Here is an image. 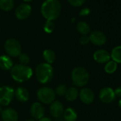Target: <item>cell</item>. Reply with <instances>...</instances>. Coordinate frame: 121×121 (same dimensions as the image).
<instances>
[{"mask_svg":"<svg viewBox=\"0 0 121 121\" xmlns=\"http://www.w3.org/2000/svg\"><path fill=\"white\" fill-rule=\"evenodd\" d=\"M114 92H115V96H117V97H119V98H121V86H120L117 88H116L114 91Z\"/></svg>","mask_w":121,"mask_h":121,"instance_id":"4dcf8cb0","label":"cell"},{"mask_svg":"<svg viewBox=\"0 0 121 121\" xmlns=\"http://www.w3.org/2000/svg\"><path fill=\"white\" fill-rule=\"evenodd\" d=\"M110 58L117 64H121V46H115L112 50Z\"/></svg>","mask_w":121,"mask_h":121,"instance_id":"44dd1931","label":"cell"},{"mask_svg":"<svg viewBox=\"0 0 121 121\" xmlns=\"http://www.w3.org/2000/svg\"><path fill=\"white\" fill-rule=\"evenodd\" d=\"M89 41H90V39H89V36H88L87 35L82 36L80 38V40H79L80 43H81V44H83V45H86V44L88 43Z\"/></svg>","mask_w":121,"mask_h":121,"instance_id":"f1b7e54d","label":"cell"},{"mask_svg":"<svg viewBox=\"0 0 121 121\" xmlns=\"http://www.w3.org/2000/svg\"><path fill=\"white\" fill-rule=\"evenodd\" d=\"M43 57L47 64H52L56 60V53L51 49H46L43 52Z\"/></svg>","mask_w":121,"mask_h":121,"instance_id":"ffe728a7","label":"cell"},{"mask_svg":"<svg viewBox=\"0 0 121 121\" xmlns=\"http://www.w3.org/2000/svg\"><path fill=\"white\" fill-rule=\"evenodd\" d=\"M5 51L12 57H17L22 53V46L19 42L15 39H9L4 44Z\"/></svg>","mask_w":121,"mask_h":121,"instance_id":"52a82bcc","label":"cell"},{"mask_svg":"<svg viewBox=\"0 0 121 121\" xmlns=\"http://www.w3.org/2000/svg\"><path fill=\"white\" fill-rule=\"evenodd\" d=\"M14 95L20 102H26L29 99V92L24 87H19L14 91Z\"/></svg>","mask_w":121,"mask_h":121,"instance_id":"2e32d148","label":"cell"},{"mask_svg":"<svg viewBox=\"0 0 121 121\" xmlns=\"http://www.w3.org/2000/svg\"><path fill=\"white\" fill-rule=\"evenodd\" d=\"M35 74L37 81L42 83H48L53 76V69L51 64L47 63H41L36 66Z\"/></svg>","mask_w":121,"mask_h":121,"instance_id":"3957f363","label":"cell"},{"mask_svg":"<svg viewBox=\"0 0 121 121\" xmlns=\"http://www.w3.org/2000/svg\"><path fill=\"white\" fill-rule=\"evenodd\" d=\"M117 68V64L115 62L114 60H109L108 62L106 63L105 66V71L107 73L111 74L113 73Z\"/></svg>","mask_w":121,"mask_h":121,"instance_id":"cb8c5ba5","label":"cell"},{"mask_svg":"<svg viewBox=\"0 0 121 121\" xmlns=\"http://www.w3.org/2000/svg\"><path fill=\"white\" fill-rule=\"evenodd\" d=\"M11 75L14 81L23 83L27 81L31 78L33 71L31 68L28 66L17 64L13 66L11 69Z\"/></svg>","mask_w":121,"mask_h":121,"instance_id":"7a4b0ae2","label":"cell"},{"mask_svg":"<svg viewBox=\"0 0 121 121\" xmlns=\"http://www.w3.org/2000/svg\"><path fill=\"white\" fill-rule=\"evenodd\" d=\"M90 41L95 46H103L105 43L107 38L105 34L100 31H94L89 36Z\"/></svg>","mask_w":121,"mask_h":121,"instance_id":"30bf717a","label":"cell"},{"mask_svg":"<svg viewBox=\"0 0 121 121\" xmlns=\"http://www.w3.org/2000/svg\"><path fill=\"white\" fill-rule=\"evenodd\" d=\"M14 96V90L9 86H4L0 87V105L7 106L12 101Z\"/></svg>","mask_w":121,"mask_h":121,"instance_id":"8992f818","label":"cell"},{"mask_svg":"<svg viewBox=\"0 0 121 121\" xmlns=\"http://www.w3.org/2000/svg\"><path fill=\"white\" fill-rule=\"evenodd\" d=\"M26 121H36V120H31V119H30V120H26Z\"/></svg>","mask_w":121,"mask_h":121,"instance_id":"d590c367","label":"cell"},{"mask_svg":"<svg viewBox=\"0 0 121 121\" xmlns=\"http://www.w3.org/2000/svg\"><path fill=\"white\" fill-rule=\"evenodd\" d=\"M24 2H31L32 0H24Z\"/></svg>","mask_w":121,"mask_h":121,"instance_id":"e575fe53","label":"cell"},{"mask_svg":"<svg viewBox=\"0 0 121 121\" xmlns=\"http://www.w3.org/2000/svg\"><path fill=\"white\" fill-rule=\"evenodd\" d=\"M71 78L73 84L76 86L83 87L88 83L89 73L85 68L78 66L73 70Z\"/></svg>","mask_w":121,"mask_h":121,"instance_id":"277c9868","label":"cell"},{"mask_svg":"<svg viewBox=\"0 0 121 121\" xmlns=\"http://www.w3.org/2000/svg\"><path fill=\"white\" fill-rule=\"evenodd\" d=\"M64 112V105L60 101H53L50 106V112L54 117H59L63 115Z\"/></svg>","mask_w":121,"mask_h":121,"instance_id":"5bb4252c","label":"cell"},{"mask_svg":"<svg viewBox=\"0 0 121 121\" xmlns=\"http://www.w3.org/2000/svg\"><path fill=\"white\" fill-rule=\"evenodd\" d=\"M36 95L38 99L42 103L49 104L54 101L56 94L55 93V91L51 88L41 87L38 90Z\"/></svg>","mask_w":121,"mask_h":121,"instance_id":"5b68a950","label":"cell"},{"mask_svg":"<svg viewBox=\"0 0 121 121\" xmlns=\"http://www.w3.org/2000/svg\"><path fill=\"white\" fill-rule=\"evenodd\" d=\"M76 29L83 36L88 34L91 31L90 26L86 22H78L76 25Z\"/></svg>","mask_w":121,"mask_h":121,"instance_id":"7402d4cb","label":"cell"},{"mask_svg":"<svg viewBox=\"0 0 121 121\" xmlns=\"http://www.w3.org/2000/svg\"><path fill=\"white\" fill-rule=\"evenodd\" d=\"M79 95V91L76 87H71L67 89L65 96L67 100L73 101L77 99Z\"/></svg>","mask_w":121,"mask_h":121,"instance_id":"d6986e66","label":"cell"},{"mask_svg":"<svg viewBox=\"0 0 121 121\" xmlns=\"http://www.w3.org/2000/svg\"><path fill=\"white\" fill-rule=\"evenodd\" d=\"M31 13V7L28 4H22L16 9L15 14L18 19H26Z\"/></svg>","mask_w":121,"mask_h":121,"instance_id":"9c48e42d","label":"cell"},{"mask_svg":"<svg viewBox=\"0 0 121 121\" xmlns=\"http://www.w3.org/2000/svg\"><path fill=\"white\" fill-rule=\"evenodd\" d=\"M39 121H52L49 117H41V119L39 120Z\"/></svg>","mask_w":121,"mask_h":121,"instance_id":"1f68e13d","label":"cell"},{"mask_svg":"<svg viewBox=\"0 0 121 121\" xmlns=\"http://www.w3.org/2000/svg\"><path fill=\"white\" fill-rule=\"evenodd\" d=\"M19 60L22 65L27 66L29 64V63L30 62V58L28 54H26L25 53H22L19 56Z\"/></svg>","mask_w":121,"mask_h":121,"instance_id":"484cf974","label":"cell"},{"mask_svg":"<svg viewBox=\"0 0 121 121\" xmlns=\"http://www.w3.org/2000/svg\"><path fill=\"white\" fill-rule=\"evenodd\" d=\"M30 112H31V116L34 119L39 120L43 117L44 113H45V109L43 106L42 105V104H41L40 103L36 102L31 105Z\"/></svg>","mask_w":121,"mask_h":121,"instance_id":"7c38bea8","label":"cell"},{"mask_svg":"<svg viewBox=\"0 0 121 121\" xmlns=\"http://www.w3.org/2000/svg\"><path fill=\"white\" fill-rule=\"evenodd\" d=\"M14 7V0H0V9L9 12Z\"/></svg>","mask_w":121,"mask_h":121,"instance_id":"603a6c76","label":"cell"},{"mask_svg":"<svg viewBox=\"0 0 121 121\" xmlns=\"http://www.w3.org/2000/svg\"><path fill=\"white\" fill-rule=\"evenodd\" d=\"M99 98L104 103H110L112 102L115 98L114 90L109 87L102 88L99 93Z\"/></svg>","mask_w":121,"mask_h":121,"instance_id":"ba28073f","label":"cell"},{"mask_svg":"<svg viewBox=\"0 0 121 121\" xmlns=\"http://www.w3.org/2000/svg\"><path fill=\"white\" fill-rule=\"evenodd\" d=\"M68 2L71 5L76 7H78L82 6L85 3L86 0H68Z\"/></svg>","mask_w":121,"mask_h":121,"instance_id":"83f0119b","label":"cell"},{"mask_svg":"<svg viewBox=\"0 0 121 121\" xmlns=\"http://www.w3.org/2000/svg\"><path fill=\"white\" fill-rule=\"evenodd\" d=\"M66 91H67V88H66V86L65 85H64V84H60V85H58L56 88L55 93L58 95L63 96V95H65Z\"/></svg>","mask_w":121,"mask_h":121,"instance_id":"4316f807","label":"cell"},{"mask_svg":"<svg viewBox=\"0 0 121 121\" xmlns=\"http://www.w3.org/2000/svg\"><path fill=\"white\" fill-rule=\"evenodd\" d=\"M13 66V61L10 56L2 55L0 56V68L3 70H9Z\"/></svg>","mask_w":121,"mask_h":121,"instance_id":"e0dca14e","label":"cell"},{"mask_svg":"<svg viewBox=\"0 0 121 121\" xmlns=\"http://www.w3.org/2000/svg\"><path fill=\"white\" fill-rule=\"evenodd\" d=\"M93 58L96 62L100 64H105L107 63L110 60V55L109 53L103 49H99L97 50L93 53Z\"/></svg>","mask_w":121,"mask_h":121,"instance_id":"4fadbf2b","label":"cell"},{"mask_svg":"<svg viewBox=\"0 0 121 121\" xmlns=\"http://www.w3.org/2000/svg\"><path fill=\"white\" fill-rule=\"evenodd\" d=\"M90 13H91V10L89 8H84L81 10V12H79V14L82 17H84V16H88Z\"/></svg>","mask_w":121,"mask_h":121,"instance_id":"f546056e","label":"cell"},{"mask_svg":"<svg viewBox=\"0 0 121 121\" xmlns=\"http://www.w3.org/2000/svg\"><path fill=\"white\" fill-rule=\"evenodd\" d=\"M43 29H44V31L48 33V34L52 33L53 31V30L55 29V24H54V22L53 21L47 20L46 22V23L44 24Z\"/></svg>","mask_w":121,"mask_h":121,"instance_id":"d4e9b609","label":"cell"},{"mask_svg":"<svg viewBox=\"0 0 121 121\" xmlns=\"http://www.w3.org/2000/svg\"><path fill=\"white\" fill-rule=\"evenodd\" d=\"M1 115L4 121H18L19 120V115L17 112L12 108H7L3 110Z\"/></svg>","mask_w":121,"mask_h":121,"instance_id":"9a60e30c","label":"cell"},{"mask_svg":"<svg viewBox=\"0 0 121 121\" xmlns=\"http://www.w3.org/2000/svg\"><path fill=\"white\" fill-rule=\"evenodd\" d=\"M2 111H3L2 107V105H0V113H2Z\"/></svg>","mask_w":121,"mask_h":121,"instance_id":"836d02e7","label":"cell"},{"mask_svg":"<svg viewBox=\"0 0 121 121\" xmlns=\"http://www.w3.org/2000/svg\"><path fill=\"white\" fill-rule=\"evenodd\" d=\"M41 12L46 20H56L61 12V4L60 1L59 0H46L41 5Z\"/></svg>","mask_w":121,"mask_h":121,"instance_id":"6da1fadb","label":"cell"},{"mask_svg":"<svg viewBox=\"0 0 121 121\" xmlns=\"http://www.w3.org/2000/svg\"><path fill=\"white\" fill-rule=\"evenodd\" d=\"M63 115L66 121H76L78 117L76 111L72 108H68L64 110Z\"/></svg>","mask_w":121,"mask_h":121,"instance_id":"ac0fdd59","label":"cell"},{"mask_svg":"<svg viewBox=\"0 0 121 121\" xmlns=\"http://www.w3.org/2000/svg\"><path fill=\"white\" fill-rule=\"evenodd\" d=\"M81 100L85 104H91L95 99L93 91L88 88H83L81 90L78 95Z\"/></svg>","mask_w":121,"mask_h":121,"instance_id":"8fae6325","label":"cell"},{"mask_svg":"<svg viewBox=\"0 0 121 121\" xmlns=\"http://www.w3.org/2000/svg\"><path fill=\"white\" fill-rule=\"evenodd\" d=\"M118 105H119V107L121 108V98L119 100V101H118Z\"/></svg>","mask_w":121,"mask_h":121,"instance_id":"d6a6232c","label":"cell"}]
</instances>
